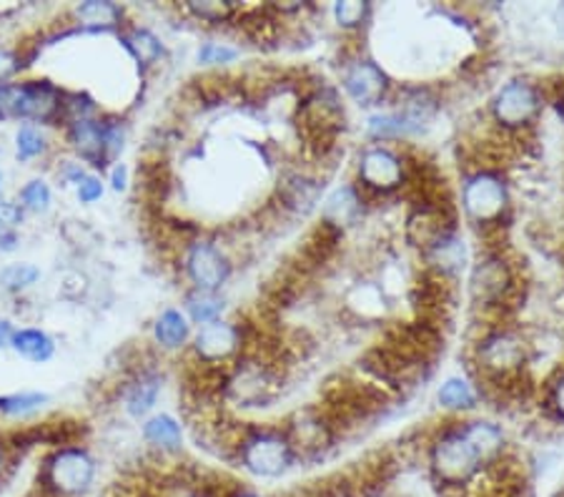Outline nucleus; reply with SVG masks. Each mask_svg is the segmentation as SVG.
Listing matches in <instances>:
<instances>
[{
    "instance_id": "f257e3e1",
    "label": "nucleus",
    "mask_w": 564,
    "mask_h": 497,
    "mask_svg": "<svg viewBox=\"0 0 564 497\" xmlns=\"http://www.w3.org/2000/svg\"><path fill=\"white\" fill-rule=\"evenodd\" d=\"M471 365L477 387L485 385L505 397L517 395L530 365V342L512 324H485L471 347Z\"/></svg>"
},
{
    "instance_id": "f03ea898",
    "label": "nucleus",
    "mask_w": 564,
    "mask_h": 497,
    "mask_svg": "<svg viewBox=\"0 0 564 497\" xmlns=\"http://www.w3.org/2000/svg\"><path fill=\"white\" fill-rule=\"evenodd\" d=\"M426 469L442 493H467L487 473V463L464 430L462 418H449L426 440Z\"/></svg>"
},
{
    "instance_id": "7ed1b4c3",
    "label": "nucleus",
    "mask_w": 564,
    "mask_h": 497,
    "mask_svg": "<svg viewBox=\"0 0 564 497\" xmlns=\"http://www.w3.org/2000/svg\"><path fill=\"white\" fill-rule=\"evenodd\" d=\"M520 287V269L502 247H487L471 261L467 277L469 302L477 312L495 314L497 324H502L505 314L512 310Z\"/></svg>"
},
{
    "instance_id": "20e7f679",
    "label": "nucleus",
    "mask_w": 564,
    "mask_h": 497,
    "mask_svg": "<svg viewBox=\"0 0 564 497\" xmlns=\"http://www.w3.org/2000/svg\"><path fill=\"white\" fill-rule=\"evenodd\" d=\"M284 375L279 359L269 352L247 349L226 369L221 379V402L239 407V410H257L269 407L281 395Z\"/></svg>"
},
{
    "instance_id": "39448f33",
    "label": "nucleus",
    "mask_w": 564,
    "mask_h": 497,
    "mask_svg": "<svg viewBox=\"0 0 564 497\" xmlns=\"http://www.w3.org/2000/svg\"><path fill=\"white\" fill-rule=\"evenodd\" d=\"M462 212L479 234H499L512 214V192L499 166H471L462 181Z\"/></svg>"
},
{
    "instance_id": "423d86ee",
    "label": "nucleus",
    "mask_w": 564,
    "mask_h": 497,
    "mask_svg": "<svg viewBox=\"0 0 564 497\" xmlns=\"http://www.w3.org/2000/svg\"><path fill=\"white\" fill-rule=\"evenodd\" d=\"M241 469L259 480H276L294 469L299 455L284 428L274 424H247L234 452Z\"/></svg>"
},
{
    "instance_id": "0eeeda50",
    "label": "nucleus",
    "mask_w": 564,
    "mask_h": 497,
    "mask_svg": "<svg viewBox=\"0 0 564 497\" xmlns=\"http://www.w3.org/2000/svg\"><path fill=\"white\" fill-rule=\"evenodd\" d=\"M296 126L314 156L326 159L336 149L344 126H347L341 96L332 86L312 88L296 106Z\"/></svg>"
},
{
    "instance_id": "6e6552de",
    "label": "nucleus",
    "mask_w": 564,
    "mask_h": 497,
    "mask_svg": "<svg viewBox=\"0 0 564 497\" xmlns=\"http://www.w3.org/2000/svg\"><path fill=\"white\" fill-rule=\"evenodd\" d=\"M98 475L96 457L84 445L53 447L39 469V493L45 497H86Z\"/></svg>"
},
{
    "instance_id": "1a4fd4ad",
    "label": "nucleus",
    "mask_w": 564,
    "mask_h": 497,
    "mask_svg": "<svg viewBox=\"0 0 564 497\" xmlns=\"http://www.w3.org/2000/svg\"><path fill=\"white\" fill-rule=\"evenodd\" d=\"M544 108V90L530 78H509L495 90L489 101V123L505 139H522L532 129Z\"/></svg>"
},
{
    "instance_id": "9d476101",
    "label": "nucleus",
    "mask_w": 564,
    "mask_h": 497,
    "mask_svg": "<svg viewBox=\"0 0 564 497\" xmlns=\"http://www.w3.org/2000/svg\"><path fill=\"white\" fill-rule=\"evenodd\" d=\"M354 186L364 196H394L412 186V159L389 143H369L357 159Z\"/></svg>"
},
{
    "instance_id": "9b49d317",
    "label": "nucleus",
    "mask_w": 564,
    "mask_h": 497,
    "mask_svg": "<svg viewBox=\"0 0 564 497\" xmlns=\"http://www.w3.org/2000/svg\"><path fill=\"white\" fill-rule=\"evenodd\" d=\"M247 352V329L231 320H216L191 337V357L198 367L229 369Z\"/></svg>"
},
{
    "instance_id": "f8f14e48",
    "label": "nucleus",
    "mask_w": 564,
    "mask_h": 497,
    "mask_svg": "<svg viewBox=\"0 0 564 497\" xmlns=\"http://www.w3.org/2000/svg\"><path fill=\"white\" fill-rule=\"evenodd\" d=\"M339 80L344 94L361 108H377L391 96V80L387 71L375 58L364 56L361 51L349 53L339 63Z\"/></svg>"
},
{
    "instance_id": "ddd939ff",
    "label": "nucleus",
    "mask_w": 564,
    "mask_h": 497,
    "mask_svg": "<svg viewBox=\"0 0 564 497\" xmlns=\"http://www.w3.org/2000/svg\"><path fill=\"white\" fill-rule=\"evenodd\" d=\"M63 90L51 80H21L8 86V119L23 123H58Z\"/></svg>"
},
{
    "instance_id": "4468645a",
    "label": "nucleus",
    "mask_w": 564,
    "mask_h": 497,
    "mask_svg": "<svg viewBox=\"0 0 564 497\" xmlns=\"http://www.w3.org/2000/svg\"><path fill=\"white\" fill-rule=\"evenodd\" d=\"M184 269L191 289L221 292L234 274L231 257L212 239H191L184 244Z\"/></svg>"
},
{
    "instance_id": "2eb2a0df",
    "label": "nucleus",
    "mask_w": 564,
    "mask_h": 497,
    "mask_svg": "<svg viewBox=\"0 0 564 497\" xmlns=\"http://www.w3.org/2000/svg\"><path fill=\"white\" fill-rule=\"evenodd\" d=\"M281 428L286 430L299 460L324 457L334 447L336 437H339V432H336L329 414L324 412V407H304V410H296Z\"/></svg>"
},
{
    "instance_id": "dca6fc26",
    "label": "nucleus",
    "mask_w": 564,
    "mask_h": 497,
    "mask_svg": "<svg viewBox=\"0 0 564 497\" xmlns=\"http://www.w3.org/2000/svg\"><path fill=\"white\" fill-rule=\"evenodd\" d=\"M322 198V181L306 171H291L279 181L281 209L289 214H308Z\"/></svg>"
},
{
    "instance_id": "f3484780",
    "label": "nucleus",
    "mask_w": 564,
    "mask_h": 497,
    "mask_svg": "<svg viewBox=\"0 0 564 497\" xmlns=\"http://www.w3.org/2000/svg\"><path fill=\"white\" fill-rule=\"evenodd\" d=\"M161 387V375L156 369H139L123 387V410L129 412L133 420H145L153 407H156Z\"/></svg>"
},
{
    "instance_id": "a211bd4d",
    "label": "nucleus",
    "mask_w": 564,
    "mask_h": 497,
    "mask_svg": "<svg viewBox=\"0 0 564 497\" xmlns=\"http://www.w3.org/2000/svg\"><path fill=\"white\" fill-rule=\"evenodd\" d=\"M66 139L70 149L78 153L84 164L94 169H106V151H104V119H86L66 126Z\"/></svg>"
},
{
    "instance_id": "6ab92c4d",
    "label": "nucleus",
    "mask_w": 564,
    "mask_h": 497,
    "mask_svg": "<svg viewBox=\"0 0 564 497\" xmlns=\"http://www.w3.org/2000/svg\"><path fill=\"white\" fill-rule=\"evenodd\" d=\"M361 206H364V194L354 184H344L326 196L324 209H322V222L344 231L347 226H351L359 219Z\"/></svg>"
},
{
    "instance_id": "aec40b11",
    "label": "nucleus",
    "mask_w": 564,
    "mask_h": 497,
    "mask_svg": "<svg viewBox=\"0 0 564 497\" xmlns=\"http://www.w3.org/2000/svg\"><path fill=\"white\" fill-rule=\"evenodd\" d=\"M141 435L145 445L161 452V455H176L184 447V428H181L174 414L166 412L145 418L141 424Z\"/></svg>"
},
{
    "instance_id": "412c9836",
    "label": "nucleus",
    "mask_w": 564,
    "mask_h": 497,
    "mask_svg": "<svg viewBox=\"0 0 564 497\" xmlns=\"http://www.w3.org/2000/svg\"><path fill=\"white\" fill-rule=\"evenodd\" d=\"M70 15L84 31L111 33L123 29L126 11L121 6L108 3V0H86V3H78L73 8Z\"/></svg>"
},
{
    "instance_id": "4be33fe9",
    "label": "nucleus",
    "mask_w": 564,
    "mask_h": 497,
    "mask_svg": "<svg viewBox=\"0 0 564 497\" xmlns=\"http://www.w3.org/2000/svg\"><path fill=\"white\" fill-rule=\"evenodd\" d=\"M436 402H440V407L449 414V418L457 420V418H462V414L477 410L479 390H477V385L467 377H459V375L447 377L440 385Z\"/></svg>"
},
{
    "instance_id": "5701e85b",
    "label": "nucleus",
    "mask_w": 564,
    "mask_h": 497,
    "mask_svg": "<svg viewBox=\"0 0 564 497\" xmlns=\"http://www.w3.org/2000/svg\"><path fill=\"white\" fill-rule=\"evenodd\" d=\"M191 337H194V329H191V322L184 310H174V306H171V310H163L156 316V322H153V342H156L161 349H184L186 345H191Z\"/></svg>"
},
{
    "instance_id": "b1692460",
    "label": "nucleus",
    "mask_w": 564,
    "mask_h": 497,
    "mask_svg": "<svg viewBox=\"0 0 564 497\" xmlns=\"http://www.w3.org/2000/svg\"><path fill=\"white\" fill-rule=\"evenodd\" d=\"M121 43L123 48L129 51V56L139 63V68L149 71L161 63L166 56V48H163V41L151 29H143V25H131V29L121 31Z\"/></svg>"
},
{
    "instance_id": "393cba45",
    "label": "nucleus",
    "mask_w": 564,
    "mask_h": 497,
    "mask_svg": "<svg viewBox=\"0 0 564 497\" xmlns=\"http://www.w3.org/2000/svg\"><path fill=\"white\" fill-rule=\"evenodd\" d=\"M11 349L18 357L33 361V365H43V361H48L53 359V355H56V339L43 329L21 327L15 329Z\"/></svg>"
},
{
    "instance_id": "a878e982",
    "label": "nucleus",
    "mask_w": 564,
    "mask_h": 497,
    "mask_svg": "<svg viewBox=\"0 0 564 497\" xmlns=\"http://www.w3.org/2000/svg\"><path fill=\"white\" fill-rule=\"evenodd\" d=\"M226 310V300L218 292H202V289H188L184 296V314L188 316L191 324H212L221 320Z\"/></svg>"
},
{
    "instance_id": "bb28decb",
    "label": "nucleus",
    "mask_w": 564,
    "mask_h": 497,
    "mask_svg": "<svg viewBox=\"0 0 564 497\" xmlns=\"http://www.w3.org/2000/svg\"><path fill=\"white\" fill-rule=\"evenodd\" d=\"M184 11L198 23L206 25H224L239 18L241 8L236 3H221V0H191Z\"/></svg>"
},
{
    "instance_id": "cd10ccee",
    "label": "nucleus",
    "mask_w": 564,
    "mask_h": 497,
    "mask_svg": "<svg viewBox=\"0 0 564 497\" xmlns=\"http://www.w3.org/2000/svg\"><path fill=\"white\" fill-rule=\"evenodd\" d=\"M371 15H375V6L359 3V0L334 3V8H332L334 23L347 33H359L361 29H367V25L371 23Z\"/></svg>"
},
{
    "instance_id": "c85d7f7f",
    "label": "nucleus",
    "mask_w": 564,
    "mask_h": 497,
    "mask_svg": "<svg viewBox=\"0 0 564 497\" xmlns=\"http://www.w3.org/2000/svg\"><path fill=\"white\" fill-rule=\"evenodd\" d=\"M41 269L31 264V261H18V264H8L0 269V289L6 294H23L39 282Z\"/></svg>"
},
{
    "instance_id": "c756f323",
    "label": "nucleus",
    "mask_w": 564,
    "mask_h": 497,
    "mask_svg": "<svg viewBox=\"0 0 564 497\" xmlns=\"http://www.w3.org/2000/svg\"><path fill=\"white\" fill-rule=\"evenodd\" d=\"M48 153V139L45 133L33 123H21L15 131V156L18 161H35Z\"/></svg>"
},
{
    "instance_id": "7c9ffc66",
    "label": "nucleus",
    "mask_w": 564,
    "mask_h": 497,
    "mask_svg": "<svg viewBox=\"0 0 564 497\" xmlns=\"http://www.w3.org/2000/svg\"><path fill=\"white\" fill-rule=\"evenodd\" d=\"M18 204L25 214H45L53 204V192L45 179L25 181L21 192H18Z\"/></svg>"
},
{
    "instance_id": "2f4dec72",
    "label": "nucleus",
    "mask_w": 564,
    "mask_h": 497,
    "mask_svg": "<svg viewBox=\"0 0 564 497\" xmlns=\"http://www.w3.org/2000/svg\"><path fill=\"white\" fill-rule=\"evenodd\" d=\"M48 402V395L43 392H18L0 397V414L6 418H25V414L39 412Z\"/></svg>"
},
{
    "instance_id": "473e14b6",
    "label": "nucleus",
    "mask_w": 564,
    "mask_h": 497,
    "mask_svg": "<svg viewBox=\"0 0 564 497\" xmlns=\"http://www.w3.org/2000/svg\"><path fill=\"white\" fill-rule=\"evenodd\" d=\"M236 58H239V51H236L229 43H218V41H206L198 45V51H196V61L208 68L226 66V63H234Z\"/></svg>"
},
{
    "instance_id": "72a5a7b5",
    "label": "nucleus",
    "mask_w": 564,
    "mask_h": 497,
    "mask_svg": "<svg viewBox=\"0 0 564 497\" xmlns=\"http://www.w3.org/2000/svg\"><path fill=\"white\" fill-rule=\"evenodd\" d=\"M126 147V126L121 121L104 119V151H106V164H116V159L121 156Z\"/></svg>"
},
{
    "instance_id": "f704fd0d",
    "label": "nucleus",
    "mask_w": 564,
    "mask_h": 497,
    "mask_svg": "<svg viewBox=\"0 0 564 497\" xmlns=\"http://www.w3.org/2000/svg\"><path fill=\"white\" fill-rule=\"evenodd\" d=\"M544 407H547V412L554 420L564 424V367H560L547 382V390H544Z\"/></svg>"
},
{
    "instance_id": "c9c22d12",
    "label": "nucleus",
    "mask_w": 564,
    "mask_h": 497,
    "mask_svg": "<svg viewBox=\"0 0 564 497\" xmlns=\"http://www.w3.org/2000/svg\"><path fill=\"white\" fill-rule=\"evenodd\" d=\"M23 56L11 48H0V88L15 84V76L23 71Z\"/></svg>"
},
{
    "instance_id": "e433bc0d",
    "label": "nucleus",
    "mask_w": 564,
    "mask_h": 497,
    "mask_svg": "<svg viewBox=\"0 0 564 497\" xmlns=\"http://www.w3.org/2000/svg\"><path fill=\"white\" fill-rule=\"evenodd\" d=\"M104 192H106V184H104V179L98 176V174H88L84 181H80V184L76 186V196H78V202L80 204H86V206H90V204H96L98 198L104 196Z\"/></svg>"
},
{
    "instance_id": "4c0bfd02",
    "label": "nucleus",
    "mask_w": 564,
    "mask_h": 497,
    "mask_svg": "<svg viewBox=\"0 0 564 497\" xmlns=\"http://www.w3.org/2000/svg\"><path fill=\"white\" fill-rule=\"evenodd\" d=\"M25 212L21 209L18 202H8V198H0V229H13L18 231V226L23 224Z\"/></svg>"
},
{
    "instance_id": "58836bf2",
    "label": "nucleus",
    "mask_w": 564,
    "mask_h": 497,
    "mask_svg": "<svg viewBox=\"0 0 564 497\" xmlns=\"http://www.w3.org/2000/svg\"><path fill=\"white\" fill-rule=\"evenodd\" d=\"M86 176H88V171L80 164H70L68 161V164L61 166V179H63V184H68V186H78Z\"/></svg>"
},
{
    "instance_id": "ea45409f",
    "label": "nucleus",
    "mask_w": 564,
    "mask_h": 497,
    "mask_svg": "<svg viewBox=\"0 0 564 497\" xmlns=\"http://www.w3.org/2000/svg\"><path fill=\"white\" fill-rule=\"evenodd\" d=\"M111 186L113 192H126V188H129V169H126V164H113Z\"/></svg>"
},
{
    "instance_id": "a19ab883",
    "label": "nucleus",
    "mask_w": 564,
    "mask_h": 497,
    "mask_svg": "<svg viewBox=\"0 0 564 497\" xmlns=\"http://www.w3.org/2000/svg\"><path fill=\"white\" fill-rule=\"evenodd\" d=\"M15 337V327L11 320H0V349H11V342Z\"/></svg>"
},
{
    "instance_id": "79ce46f5",
    "label": "nucleus",
    "mask_w": 564,
    "mask_h": 497,
    "mask_svg": "<svg viewBox=\"0 0 564 497\" xmlns=\"http://www.w3.org/2000/svg\"><path fill=\"white\" fill-rule=\"evenodd\" d=\"M8 467H11V445L0 437V483H3Z\"/></svg>"
},
{
    "instance_id": "37998d69",
    "label": "nucleus",
    "mask_w": 564,
    "mask_h": 497,
    "mask_svg": "<svg viewBox=\"0 0 564 497\" xmlns=\"http://www.w3.org/2000/svg\"><path fill=\"white\" fill-rule=\"evenodd\" d=\"M18 231L13 229H0V251H13L18 247Z\"/></svg>"
},
{
    "instance_id": "c03bdc74",
    "label": "nucleus",
    "mask_w": 564,
    "mask_h": 497,
    "mask_svg": "<svg viewBox=\"0 0 564 497\" xmlns=\"http://www.w3.org/2000/svg\"><path fill=\"white\" fill-rule=\"evenodd\" d=\"M226 497H267V495H259L257 490H251V487L234 485V487H229V493H226Z\"/></svg>"
},
{
    "instance_id": "a18cd8bd",
    "label": "nucleus",
    "mask_w": 564,
    "mask_h": 497,
    "mask_svg": "<svg viewBox=\"0 0 564 497\" xmlns=\"http://www.w3.org/2000/svg\"><path fill=\"white\" fill-rule=\"evenodd\" d=\"M8 119V86L0 88V121Z\"/></svg>"
},
{
    "instance_id": "49530a36",
    "label": "nucleus",
    "mask_w": 564,
    "mask_h": 497,
    "mask_svg": "<svg viewBox=\"0 0 564 497\" xmlns=\"http://www.w3.org/2000/svg\"><path fill=\"white\" fill-rule=\"evenodd\" d=\"M554 106H557V111L564 121V84L557 88V94H554Z\"/></svg>"
},
{
    "instance_id": "de8ad7c7",
    "label": "nucleus",
    "mask_w": 564,
    "mask_h": 497,
    "mask_svg": "<svg viewBox=\"0 0 564 497\" xmlns=\"http://www.w3.org/2000/svg\"><path fill=\"white\" fill-rule=\"evenodd\" d=\"M3 192H6V176L3 171H0V198H3Z\"/></svg>"
},
{
    "instance_id": "09e8293b",
    "label": "nucleus",
    "mask_w": 564,
    "mask_h": 497,
    "mask_svg": "<svg viewBox=\"0 0 564 497\" xmlns=\"http://www.w3.org/2000/svg\"><path fill=\"white\" fill-rule=\"evenodd\" d=\"M133 497H161V495H156V493H139V495H133Z\"/></svg>"
},
{
    "instance_id": "8fccbe9b",
    "label": "nucleus",
    "mask_w": 564,
    "mask_h": 497,
    "mask_svg": "<svg viewBox=\"0 0 564 497\" xmlns=\"http://www.w3.org/2000/svg\"><path fill=\"white\" fill-rule=\"evenodd\" d=\"M31 497H45V495H41V493H39V495H31Z\"/></svg>"
}]
</instances>
